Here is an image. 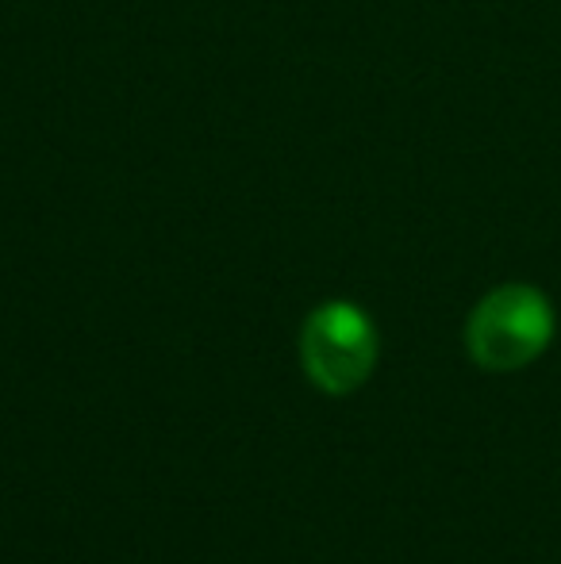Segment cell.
Instances as JSON below:
<instances>
[{
	"label": "cell",
	"mask_w": 561,
	"mask_h": 564,
	"mask_svg": "<svg viewBox=\"0 0 561 564\" xmlns=\"http://www.w3.org/2000/svg\"><path fill=\"white\" fill-rule=\"evenodd\" d=\"M554 338V307L531 284L493 289L465 323V349L488 372H516Z\"/></svg>",
	"instance_id": "obj_1"
},
{
	"label": "cell",
	"mask_w": 561,
	"mask_h": 564,
	"mask_svg": "<svg viewBox=\"0 0 561 564\" xmlns=\"http://www.w3.org/2000/svg\"><path fill=\"white\" fill-rule=\"evenodd\" d=\"M300 365L327 395H350L377 365V330L362 307L346 300L320 304L300 330Z\"/></svg>",
	"instance_id": "obj_2"
}]
</instances>
